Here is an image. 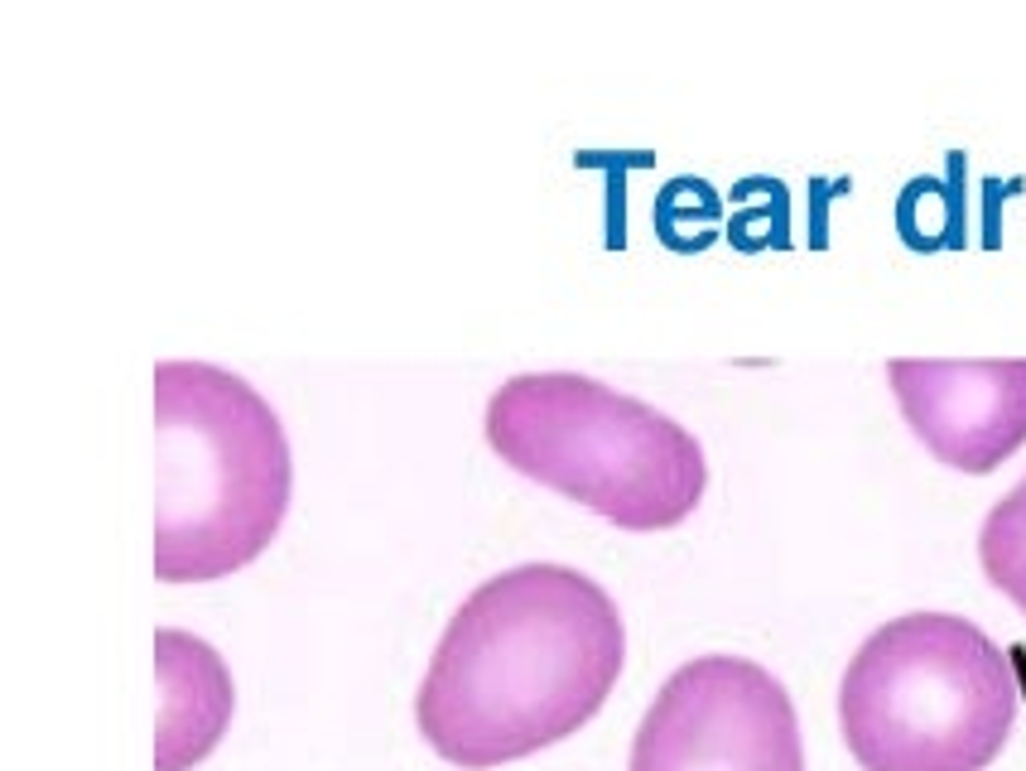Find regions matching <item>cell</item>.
Instances as JSON below:
<instances>
[{"instance_id": "1", "label": "cell", "mask_w": 1026, "mask_h": 771, "mask_svg": "<svg viewBox=\"0 0 1026 771\" xmlns=\"http://www.w3.org/2000/svg\"><path fill=\"white\" fill-rule=\"evenodd\" d=\"M626 666L612 594L569 564H516L453 608L415 694V728L458 771L574 738Z\"/></svg>"}, {"instance_id": "2", "label": "cell", "mask_w": 1026, "mask_h": 771, "mask_svg": "<svg viewBox=\"0 0 1026 771\" xmlns=\"http://www.w3.org/2000/svg\"><path fill=\"white\" fill-rule=\"evenodd\" d=\"M295 458L275 405L212 361L154 367V578L212 584L280 536Z\"/></svg>"}, {"instance_id": "3", "label": "cell", "mask_w": 1026, "mask_h": 771, "mask_svg": "<svg viewBox=\"0 0 1026 771\" xmlns=\"http://www.w3.org/2000/svg\"><path fill=\"white\" fill-rule=\"evenodd\" d=\"M487 449L511 473L560 492L632 536L690 521L708 458L680 419L584 371H521L482 415Z\"/></svg>"}, {"instance_id": "4", "label": "cell", "mask_w": 1026, "mask_h": 771, "mask_svg": "<svg viewBox=\"0 0 1026 771\" xmlns=\"http://www.w3.org/2000/svg\"><path fill=\"white\" fill-rule=\"evenodd\" d=\"M1017 714L1007 651L959 612L883 622L839 680V728L863 771H988Z\"/></svg>"}, {"instance_id": "5", "label": "cell", "mask_w": 1026, "mask_h": 771, "mask_svg": "<svg viewBox=\"0 0 1026 771\" xmlns=\"http://www.w3.org/2000/svg\"><path fill=\"white\" fill-rule=\"evenodd\" d=\"M626 771H805L791 690L747 656H694L660 684Z\"/></svg>"}, {"instance_id": "6", "label": "cell", "mask_w": 1026, "mask_h": 771, "mask_svg": "<svg viewBox=\"0 0 1026 771\" xmlns=\"http://www.w3.org/2000/svg\"><path fill=\"white\" fill-rule=\"evenodd\" d=\"M891 395L945 468L983 477L1026 444V357H897Z\"/></svg>"}, {"instance_id": "7", "label": "cell", "mask_w": 1026, "mask_h": 771, "mask_svg": "<svg viewBox=\"0 0 1026 771\" xmlns=\"http://www.w3.org/2000/svg\"><path fill=\"white\" fill-rule=\"evenodd\" d=\"M154 684H160L154 771H193L222 743L227 723H232V670L203 636L160 626L154 632Z\"/></svg>"}, {"instance_id": "8", "label": "cell", "mask_w": 1026, "mask_h": 771, "mask_svg": "<svg viewBox=\"0 0 1026 771\" xmlns=\"http://www.w3.org/2000/svg\"><path fill=\"white\" fill-rule=\"evenodd\" d=\"M979 564L988 584L1026 618V477L983 516Z\"/></svg>"}, {"instance_id": "9", "label": "cell", "mask_w": 1026, "mask_h": 771, "mask_svg": "<svg viewBox=\"0 0 1026 771\" xmlns=\"http://www.w3.org/2000/svg\"><path fill=\"white\" fill-rule=\"evenodd\" d=\"M723 203L704 179H670L656 198V232L675 251H699L718 232Z\"/></svg>"}, {"instance_id": "10", "label": "cell", "mask_w": 1026, "mask_h": 771, "mask_svg": "<svg viewBox=\"0 0 1026 771\" xmlns=\"http://www.w3.org/2000/svg\"><path fill=\"white\" fill-rule=\"evenodd\" d=\"M901 241L915 251H939L959 241V193L945 179H911L897 203Z\"/></svg>"}]
</instances>
